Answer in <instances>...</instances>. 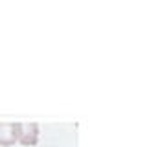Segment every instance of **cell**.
<instances>
[{
	"instance_id": "cell-1",
	"label": "cell",
	"mask_w": 147,
	"mask_h": 147,
	"mask_svg": "<svg viewBox=\"0 0 147 147\" xmlns=\"http://www.w3.org/2000/svg\"><path fill=\"white\" fill-rule=\"evenodd\" d=\"M20 123H0V145L9 147L18 142Z\"/></svg>"
},
{
	"instance_id": "cell-2",
	"label": "cell",
	"mask_w": 147,
	"mask_h": 147,
	"mask_svg": "<svg viewBox=\"0 0 147 147\" xmlns=\"http://www.w3.org/2000/svg\"><path fill=\"white\" fill-rule=\"evenodd\" d=\"M39 142V125L37 123H20V134L18 144L22 145H35Z\"/></svg>"
}]
</instances>
